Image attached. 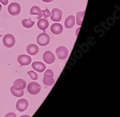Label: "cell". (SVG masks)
Here are the masks:
<instances>
[{"mask_svg":"<svg viewBox=\"0 0 120 117\" xmlns=\"http://www.w3.org/2000/svg\"><path fill=\"white\" fill-rule=\"evenodd\" d=\"M56 54L59 59L64 60L68 56V50L66 47H64V46H61L56 49Z\"/></svg>","mask_w":120,"mask_h":117,"instance_id":"8992f818","label":"cell"},{"mask_svg":"<svg viewBox=\"0 0 120 117\" xmlns=\"http://www.w3.org/2000/svg\"><path fill=\"white\" fill-rule=\"evenodd\" d=\"M43 2H45V3H51V2L53 1V0H41Z\"/></svg>","mask_w":120,"mask_h":117,"instance_id":"d4e9b609","label":"cell"},{"mask_svg":"<svg viewBox=\"0 0 120 117\" xmlns=\"http://www.w3.org/2000/svg\"><path fill=\"white\" fill-rule=\"evenodd\" d=\"M30 14L31 15H37L38 16H37V19H40L43 16L41 9L38 6H33V7H31L30 10Z\"/></svg>","mask_w":120,"mask_h":117,"instance_id":"e0dca14e","label":"cell"},{"mask_svg":"<svg viewBox=\"0 0 120 117\" xmlns=\"http://www.w3.org/2000/svg\"><path fill=\"white\" fill-rule=\"evenodd\" d=\"M37 27L40 30L45 31L49 27V22L46 18H41L37 22Z\"/></svg>","mask_w":120,"mask_h":117,"instance_id":"9a60e30c","label":"cell"},{"mask_svg":"<svg viewBox=\"0 0 120 117\" xmlns=\"http://www.w3.org/2000/svg\"><path fill=\"white\" fill-rule=\"evenodd\" d=\"M3 44L7 48H11L13 47L16 42L15 38L11 34H7L4 36L3 39Z\"/></svg>","mask_w":120,"mask_h":117,"instance_id":"7a4b0ae2","label":"cell"},{"mask_svg":"<svg viewBox=\"0 0 120 117\" xmlns=\"http://www.w3.org/2000/svg\"><path fill=\"white\" fill-rule=\"evenodd\" d=\"M63 12L61 10L57 8H53L51 13V19L54 22H59L62 19Z\"/></svg>","mask_w":120,"mask_h":117,"instance_id":"52a82bcc","label":"cell"},{"mask_svg":"<svg viewBox=\"0 0 120 117\" xmlns=\"http://www.w3.org/2000/svg\"><path fill=\"white\" fill-rule=\"evenodd\" d=\"M28 106V102L26 99L22 98L17 101L16 109L19 112H23L26 110Z\"/></svg>","mask_w":120,"mask_h":117,"instance_id":"9c48e42d","label":"cell"},{"mask_svg":"<svg viewBox=\"0 0 120 117\" xmlns=\"http://www.w3.org/2000/svg\"><path fill=\"white\" fill-rule=\"evenodd\" d=\"M5 117H16V115L15 113H13V112H10V113L6 114Z\"/></svg>","mask_w":120,"mask_h":117,"instance_id":"603a6c76","label":"cell"},{"mask_svg":"<svg viewBox=\"0 0 120 117\" xmlns=\"http://www.w3.org/2000/svg\"><path fill=\"white\" fill-rule=\"evenodd\" d=\"M13 86L17 90H23L26 86V82L23 79H17L14 81Z\"/></svg>","mask_w":120,"mask_h":117,"instance_id":"8fae6325","label":"cell"},{"mask_svg":"<svg viewBox=\"0 0 120 117\" xmlns=\"http://www.w3.org/2000/svg\"><path fill=\"white\" fill-rule=\"evenodd\" d=\"M21 10V6L17 3H13L8 6V12L11 15H18Z\"/></svg>","mask_w":120,"mask_h":117,"instance_id":"5b68a950","label":"cell"},{"mask_svg":"<svg viewBox=\"0 0 120 117\" xmlns=\"http://www.w3.org/2000/svg\"><path fill=\"white\" fill-rule=\"evenodd\" d=\"M32 67L33 69L38 73H42L46 69V65L43 63L40 62H34L32 63Z\"/></svg>","mask_w":120,"mask_h":117,"instance_id":"4fadbf2b","label":"cell"},{"mask_svg":"<svg viewBox=\"0 0 120 117\" xmlns=\"http://www.w3.org/2000/svg\"><path fill=\"white\" fill-rule=\"evenodd\" d=\"M53 72L52 69H47L44 74V77L43 79V82L44 85L47 86H51L55 83L53 79Z\"/></svg>","mask_w":120,"mask_h":117,"instance_id":"6da1fadb","label":"cell"},{"mask_svg":"<svg viewBox=\"0 0 120 117\" xmlns=\"http://www.w3.org/2000/svg\"><path fill=\"white\" fill-rule=\"evenodd\" d=\"M37 44L40 46L48 45L50 42V37L46 33H41L37 36Z\"/></svg>","mask_w":120,"mask_h":117,"instance_id":"277c9868","label":"cell"},{"mask_svg":"<svg viewBox=\"0 0 120 117\" xmlns=\"http://www.w3.org/2000/svg\"><path fill=\"white\" fill-rule=\"evenodd\" d=\"M1 9H2V6H1V5L0 4V12H1Z\"/></svg>","mask_w":120,"mask_h":117,"instance_id":"4316f807","label":"cell"},{"mask_svg":"<svg viewBox=\"0 0 120 117\" xmlns=\"http://www.w3.org/2000/svg\"><path fill=\"white\" fill-rule=\"evenodd\" d=\"M26 51L30 55L34 56L37 54L39 51V48L35 44H30L26 48Z\"/></svg>","mask_w":120,"mask_h":117,"instance_id":"5bb4252c","label":"cell"},{"mask_svg":"<svg viewBox=\"0 0 120 117\" xmlns=\"http://www.w3.org/2000/svg\"><path fill=\"white\" fill-rule=\"evenodd\" d=\"M65 27L67 28H71L75 24V18L73 15H70L66 18L65 21Z\"/></svg>","mask_w":120,"mask_h":117,"instance_id":"2e32d148","label":"cell"},{"mask_svg":"<svg viewBox=\"0 0 120 117\" xmlns=\"http://www.w3.org/2000/svg\"><path fill=\"white\" fill-rule=\"evenodd\" d=\"M85 10L83 12H78L76 14V22L77 24L79 26H81L83 21V18L84 16Z\"/></svg>","mask_w":120,"mask_h":117,"instance_id":"ffe728a7","label":"cell"},{"mask_svg":"<svg viewBox=\"0 0 120 117\" xmlns=\"http://www.w3.org/2000/svg\"><path fill=\"white\" fill-rule=\"evenodd\" d=\"M43 60L48 64H52L55 61V57L51 51H47L43 54Z\"/></svg>","mask_w":120,"mask_h":117,"instance_id":"30bf717a","label":"cell"},{"mask_svg":"<svg viewBox=\"0 0 120 117\" xmlns=\"http://www.w3.org/2000/svg\"><path fill=\"white\" fill-rule=\"evenodd\" d=\"M18 61L20 65L22 66H26V65H30L31 63L32 59L30 56L25 55V54H22L18 56Z\"/></svg>","mask_w":120,"mask_h":117,"instance_id":"ba28073f","label":"cell"},{"mask_svg":"<svg viewBox=\"0 0 120 117\" xmlns=\"http://www.w3.org/2000/svg\"><path fill=\"white\" fill-rule=\"evenodd\" d=\"M34 23H35V22L33 21H32L30 18H29V19H23L22 21V25H23L24 27L27 28H31L34 25Z\"/></svg>","mask_w":120,"mask_h":117,"instance_id":"ac0fdd59","label":"cell"},{"mask_svg":"<svg viewBox=\"0 0 120 117\" xmlns=\"http://www.w3.org/2000/svg\"><path fill=\"white\" fill-rule=\"evenodd\" d=\"M30 76L31 79L33 80H37L38 79V75L34 71H30L27 73Z\"/></svg>","mask_w":120,"mask_h":117,"instance_id":"44dd1931","label":"cell"},{"mask_svg":"<svg viewBox=\"0 0 120 117\" xmlns=\"http://www.w3.org/2000/svg\"><path fill=\"white\" fill-rule=\"evenodd\" d=\"M10 91L11 93L16 97H21L24 94V92L23 90H17L14 88L13 86H11L10 88Z\"/></svg>","mask_w":120,"mask_h":117,"instance_id":"d6986e66","label":"cell"},{"mask_svg":"<svg viewBox=\"0 0 120 117\" xmlns=\"http://www.w3.org/2000/svg\"><path fill=\"white\" fill-rule=\"evenodd\" d=\"M20 117H31L30 116H28V115H22Z\"/></svg>","mask_w":120,"mask_h":117,"instance_id":"484cf974","label":"cell"},{"mask_svg":"<svg viewBox=\"0 0 120 117\" xmlns=\"http://www.w3.org/2000/svg\"><path fill=\"white\" fill-rule=\"evenodd\" d=\"M0 2L1 3V4H3V5H4V6L7 5L8 3V0H0Z\"/></svg>","mask_w":120,"mask_h":117,"instance_id":"cb8c5ba5","label":"cell"},{"mask_svg":"<svg viewBox=\"0 0 120 117\" xmlns=\"http://www.w3.org/2000/svg\"><path fill=\"white\" fill-rule=\"evenodd\" d=\"M51 31L54 35H60L63 31V27L59 23H55L51 27Z\"/></svg>","mask_w":120,"mask_h":117,"instance_id":"7c38bea8","label":"cell"},{"mask_svg":"<svg viewBox=\"0 0 120 117\" xmlns=\"http://www.w3.org/2000/svg\"><path fill=\"white\" fill-rule=\"evenodd\" d=\"M27 90L30 94L32 95H37L41 90V86L37 82L33 81L28 85Z\"/></svg>","mask_w":120,"mask_h":117,"instance_id":"3957f363","label":"cell"},{"mask_svg":"<svg viewBox=\"0 0 120 117\" xmlns=\"http://www.w3.org/2000/svg\"><path fill=\"white\" fill-rule=\"evenodd\" d=\"M41 11L43 13V16H44L45 18H49V17L51 16V12H50V11L48 8H46L45 10H41Z\"/></svg>","mask_w":120,"mask_h":117,"instance_id":"7402d4cb","label":"cell"}]
</instances>
